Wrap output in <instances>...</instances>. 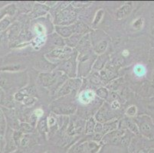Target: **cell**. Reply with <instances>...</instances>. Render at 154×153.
Returning a JSON list of instances; mask_svg holds the SVG:
<instances>
[{
    "mask_svg": "<svg viewBox=\"0 0 154 153\" xmlns=\"http://www.w3.org/2000/svg\"><path fill=\"white\" fill-rule=\"evenodd\" d=\"M24 103H25V104L26 105V106H32V104H34L35 102V99L33 97H32V96H28L26 99H24Z\"/></svg>",
    "mask_w": 154,
    "mask_h": 153,
    "instance_id": "24",
    "label": "cell"
},
{
    "mask_svg": "<svg viewBox=\"0 0 154 153\" xmlns=\"http://www.w3.org/2000/svg\"><path fill=\"white\" fill-rule=\"evenodd\" d=\"M120 103H119V101H117V99L116 100H113L111 103V107L113 109H117V108L120 107Z\"/></svg>",
    "mask_w": 154,
    "mask_h": 153,
    "instance_id": "27",
    "label": "cell"
},
{
    "mask_svg": "<svg viewBox=\"0 0 154 153\" xmlns=\"http://www.w3.org/2000/svg\"><path fill=\"white\" fill-rule=\"evenodd\" d=\"M152 81H153L154 82V72H153V74H152Z\"/></svg>",
    "mask_w": 154,
    "mask_h": 153,
    "instance_id": "32",
    "label": "cell"
},
{
    "mask_svg": "<svg viewBox=\"0 0 154 153\" xmlns=\"http://www.w3.org/2000/svg\"><path fill=\"white\" fill-rule=\"evenodd\" d=\"M129 54V52H128V50H124V52H123V55L124 56H127Z\"/></svg>",
    "mask_w": 154,
    "mask_h": 153,
    "instance_id": "30",
    "label": "cell"
},
{
    "mask_svg": "<svg viewBox=\"0 0 154 153\" xmlns=\"http://www.w3.org/2000/svg\"><path fill=\"white\" fill-rule=\"evenodd\" d=\"M46 153H49V152H46Z\"/></svg>",
    "mask_w": 154,
    "mask_h": 153,
    "instance_id": "33",
    "label": "cell"
},
{
    "mask_svg": "<svg viewBox=\"0 0 154 153\" xmlns=\"http://www.w3.org/2000/svg\"><path fill=\"white\" fill-rule=\"evenodd\" d=\"M97 96H99V97L102 98V99H107V96H108V90H107V88L105 87H100L96 91Z\"/></svg>",
    "mask_w": 154,
    "mask_h": 153,
    "instance_id": "18",
    "label": "cell"
},
{
    "mask_svg": "<svg viewBox=\"0 0 154 153\" xmlns=\"http://www.w3.org/2000/svg\"><path fill=\"white\" fill-rule=\"evenodd\" d=\"M81 80L79 79H70L63 84V86L60 88L58 93V96H64L68 94L74 90H77L81 85Z\"/></svg>",
    "mask_w": 154,
    "mask_h": 153,
    "instance_id": "2",
    "label": "cell"
},
{
    "mask_svg": "<svg viewBox=\"0 0 154 153\" xmlns=\"http://www.w3.org/2000/svg\"><path fill=\"white\" fill-rule=\"evenodd\" d=\"M120 84V79L115 80V81L110 82V84L107 85V87L110 88V90H117V88L119 87Z\"/></svg>",
    "mask_w": 154,
    "mask_h": 153,
    "instance_id": "22",
    "label": "cell"
},
{
    "mask_svg": "<svg viewBox=\"0 0 154 153\" xmlns=\"http://www.w3.org/2000/svg\"><path fill=\"white\" fill-rule=\"evenodd\" d=\"M104 14V12H103V9H100L99 10L98 12H97L96 15H95V18H94V20L93 22V25H97V24H99V22H100L101 19L103 18V15Z\"/></svg>",
    "mask_w": 154,
    "mask_h": 153,
    "instance_id": "19",
    "label": "cell"
},
{
    "mask_svg": "<svg viewBox=\"0 0 154 153\" xmlns=\"http://www.w3.org/2000/svg\"><path fill=\"white\" fill-rule=\"evenodd\" d=\"M107 44H108V43H107V41L106 40L101 41L99 42L98 44L95 46L94 51L98 54H103L105 50H106V49H107Z\"/></svg>",
    "mask_w": 154,
    "mask_h": 153,
    "instance_id": "11",
    "label": "cell"
},
{
    "mask_svg": "<svg viewBox=\"0 0 154 153\" xmlns=\"http://www.w3.org/2000/svg\"><path fill=\"white\" fill-rule=\"evenodd\" d=\"M117 123L116 121L107 122L103 125V131L105 133L114 131L117 129Z\"/></svg>",
    "mask_w": 154,
    "mask_h": 153,
    "instance_id": "13",
    "label": "cell"
},
{
    "mask_svg": "<svg viewBox=\"0 0 154 153\" xmlns=\"http://www.w3.org/2000/svg\"><path fill=\"white\" fill-rule=\"evenodd\" d=\"M143 25V18H140V19L134 21V22L133 23V27L136 29H139L140 28H142Z\"/></svg>",
    "mask_w": 154,
    "mask_h": 153,
    "instance_id": "23",
    "label": "cell"
},
{
    "mask_svg": "<svg viewBox=\"0 0 154 153\" xmlns=\"http://www.w3.org/2000/svg\"><path fill=\"white\" fill-rule=\"evenodd\" d=\"M56 120L54 117H48V127H52V126H55Z\"/></svg>",
    "mask_w": 154,
    "mask_h": 153,
    "instance_id": "25",
    "label": "cell"
},
{
    "mask_svg": "<svg viewBox=\"0 0 154 153\" xmlns=\"http://www.w3.org/2000/svg\"><path fill=\"white\" fill-rule=\"evenodd\" d=\"M126 126L130 131L134 133V134L137 135L140 133L139 127H138V126H137L135 122L132 121V120H127L126 121Z\"/></svg>",
    "mask_w": 154,
    "mask_h": 153,
    "instance_id": "12",
    "label": "cell"
},
{
    "mask_svg": "<svg viewBox=\"0 0 154 153\" xmlns=\"http://www.w3.org/2000/svg\"><path fill=\"white\" fill-rule=\"evenodd\" d=\"M136 153H146V151H144V150H139V151H137Z\"/></svg>",
    "mask_w": 154,
    "mask_h": 153,
    "instance_id": "31",
    "label": "cell"
},
{
    "mask_svg": "<svg viewBox=\"0 0 154 153\" xmlns=\"http://www.w3.org/2000/svg\"><path fill=\"white\" fill-rule=\"evenodd\" d=\"M76 110V106L74 104H61L53 108V111L58 114H71Z\"/></svg>",
    "mask_w": 154,
    "mask_h": 153,
    "instance_id": "6",
    "label": "cell"
},
{
    "mask_svg": "<svg viewBox=\"0 0 154 153\" xmlns=\"http://www.w3.org/2000/svg\"><path fill=\"white\" fill-rule=\"evenodd\" d=\"M140 133L146 137H149L152 134L153 123L152 119L147 115H143L137 118V123Z\"/></svg>",
    "mask_w": 154,
    "mask_h": 153,
    "instance_id": "1",
    "label": "cell"
},
{
    "mask_svg": "<svg viewBox=\"0 0 154 153\" xmlns=\"http://www.w3.org/2000/svg\"><path fill=\"white\" fill-rule=\"evenodd\" d=\"M107 60V56L104 55V54H102L100 57L97 58V60L96 61V62L94 63L93 66V69L97 70V71H100L104 67V64H106V61Z\"/></svg>",
    "mask_w": 154,
    "mask_h": 153,
    "instance_id": "10",
    "label": "cell"
},
{
    "mask_svg": "<svg viewBox=\"0 0 154 153\" xmlns=\"http://www.w3.org/2000/svg\"><path fill=\"white\" fill-rule=\"evenodd\" d=\"M29 136H27V135H26L25 136V137H24V139H22V145H26V144H27V142H29Z\"/></svg>",
    "mask_w": 154,
    "mask_h": 153,
    "instance_id": "29",
    "label": "cell"
},
{
    "mask_svg": "<svg viewBox=\"0 0 154 153\" xmlns=\"http://www.w3.org/2000/svg\"><path fill=\"white\" fill-rule=\"evenodd\" d=\"M74 58V56L70 57L60 67V70L64 71L71 78H74L75 76V61Z\"/></svg>",
    "mask_w": 154,
    "mask_h": 153,
    "instance_id": "5",
    "label": "cell"
},
{
    "mask_svg": "<svg viewBox=\"0 0 154 153\" xmlns=\"http://www.w3.org/2000/svg\"><path fill=\"white\" fill-rule=\"evenodd\" d=\"M21 130L23 133H30V132H32V130H33V126H31L29 123H22L21 124Z\"/></svg>",
    "mask_w": 154,
    "mask_h": 153,
    "instance_id": "21",
    "label": "cell"
},
{
    "mask_svg": "<svg viewBox=\"0 0 154 153\" xmlns=\"http://www.w3.org/2000/svg\"><path fill=\"white\" fill-rule=\"evenodd\" d=\"M76 14L75 12L71 10L70 8H65L64 10L60 12V14L58 16V23L61 25H66L72 22L75 19Z\"/></svg>",
    "mask_w": 154,
    "mask_h": 153,
    "instance_id": "4",
    "label": "cell"
},
{
    "mask_svg": "<svg viewBox=\"0 0 154 153\" xmlns=\"http://www.w3.org/2000/svg\"><path fill=\"white\" fill-rule=\"evenodd\" d=\"M51 40H52L53 43L55 45L58 46H63L64 44V41L62 39L61 36H59L58 34H54L51 35Z\"/></svg>",
    "mask_w": 154,
    "mask_h": 153,
    "instance_id": "17",
    "label": "cell"
},
{
    "mask_svg": "<svg viewBox=\"0 0 154 153\" xmlns=\"http://www.w3.org/2000/svg\"><path fill=\"white\" fill-rule=\"evenodd\" d=\"M94 131L96 133H100V132L103 131V125L101 123H97V124L95 125V127H94Z\"/></svg>",
    "mask_w": 154,
    "mask_h": 153,
    "instance_id": "26",
    "label": "cell"
},
{
    "mask_svg": "<svg viewBox=\"0 0 154 153\" xmlns=\"http://www.w3.org/2000/svg\"><path fill=\"white\" fill-rule=\"evenodd\" d=\"M58 72L42 73L39 75V82L44 87H51L58 82V78L61 76L58 75Z\"/></svg>",
    "mask_w": 154,
    "mask_h": 153,
    "instance_id": "3",
    "label": "cell"
},
{
    "mask_svg": "<svg viewBox=\"0 0 154 153\" xmlns=\"http://www.w3.org/2000/svg\"><path fill=\"white\" fill-rule=\"evenodd\" d=\"M33 113H34V114L35 115V116H37L38 118V117H40V116H42L43 113H43V110H42V109H36L35 111Z\"/></svg>",
    "mask_w": 154,
    "mask_h": 153,
    "instance_id": "28",
    "label": "cell"
},
{
    "mask_svg": "<svg viewBox=\"0 0 154 153\" xmlns=\"http://www.w3.org/2000/svg\"><path fill=\"white\" fill-rule=\"evenodd\" d=\"M38 129L39 132H41L42 133H47L48 131V126L47 124V120L45 119L42 120L38 122Z\"/></svg>",
    "mask_w": 154,
    "mask_h": 153,
    "instance_id": "16",
    "label": "cell"
},
{
    "mask_svg": "<svg viewBox=\"0 0 154 153\" xmlns=\"http://www.w3.org/2000/svg\"><path fill=\"white\" fill-rule=\"evenodd\" d=\"M131 11H132V5H131V4H124L123 6L118 8L117 12H116V18L118 19H124V18L127 17L129 14L131 13Z\"/></svg>",
    "mask_w": 154,
    "mask_h": 153,
    "instance_id": "7",
    "label": "cell"
},
{
    "mask_svg": "<svg viewBox=\"0 0 154 153\" xmlns=\"http://www.w3.org/2000/svg\"><path fill=\"white\" fill-rule=\"evenodd\" d=\"M80 40V35L78 34H75L74 35H71L69 38L67 39V44L71 47H74L78 43Z\"/></svg>",
    "mask_w": 154,
    "mask_h": 153,
    "instance_id": "15",
    "label": "cell"
},
{
    "mask_svg": "<svg viewBox=\"0 0 154 153\" xmlns=\"http://www.w3.org/2000/svg\"><path fill=\"white\" fill-rule=\"evenodd\" d=\"M95 123L94 119V118H90L89 120L87 121L86 126H85V133L87 134H90L94 131V127H95Z\"/></svg>",
    "mask_w": 154,
    "mask_h": 153,
    "instance_id": "14",
    "label": "cell"
},
{
    "mask_svg": "<svg viewBox=\"0 0 154 153\" xmlns=\"http://www.w3.org/2000/svg\"><path fill=\"white\" fill-rule=\"evenodd\" d=\"M95 117H96V120L100 123H107L108 120H110L111 119L110 112L106 108H104V109H103V108L100 109L98 113L96 114Z\"/></svg>",
    "mask_w": 154,
    "mask_h": 153,
    "instance_id": "8",
    "label": "cell"
},
{
    "mask_svg": "<svg viewBox=\"0 0 154 153\" xmlns=\"http://www.w3.org/2000/svg\"><path fill=\"white\" fill-rule=\"evenodd\" d=\"M56 29V32L60 36H62L64 38H69L72 35V34H74L75 31H74V25L72 26H65V27H57Z\"/></svg>",
    "mask_w": 154,
    "mask_h": 153,
    "instance_id": "9",
    "label": "cell"
},
{
    "mask_svg": "<svg viewBox=\"0 0 154 153\" xmlns=\"http://www.w3.org/2000/svg\"><path fill=\"white\" fill-rule=\"evenodd\" d=\"M137 106H134V105H132L130 107H128V109H127V111H126V113H127V116H131V117H134L137 115Z\"/></svg>",
    "mask_w": 154,
    "mask_h": 153,
    "instance_id": "20",
    "label": "cell"
}]
</instances>
